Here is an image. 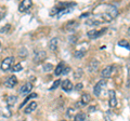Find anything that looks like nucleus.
Masks as SVG:
<instances>
[{
    "label": "nucleus",
    "mask_w": 130,
    "mask_h": 121,
    "mask_svg": "<svg viewBox=\"0 0 130 121\" xmlns=\"http://www.w3.org/2000/svg\"><path fill=\"white\" fill-rule=\"evenodd\" d=\"M22 69H23V66H22L21 63H16L11 67V71L12 72H18V71H21Z\"/></svg>",
    "instance_id": "6ab92c4d"
},
{
    "label": "nucleus",
    "mask_w": 130,
    "mask_h": 121,
    "mask_svg": "<svg viewBox=\"0 0 130 121\" xmlns=\"http://www.w3.org/2000/svg\"><path fill=\"white\" fill-rule=\"evenodd\" d=\"M37 106H38V104L36 103V102H30V103L26 106L25 109H24V112H25V114H30V112H32L34 110H36Z\"/></svg>",
    "instance_id": "ddd939ff"
},
{
    "label": "nucleus",
    "mask_w": 130,
    "mask_h": 121,
    "mask_svg": "<svg viewBox=\"0 0 130 121\" xmlns=\"http://www.w3.org/2000/svg\"><path fill=\"white\" fill-rule=\"evenodd\" d=\"M16 102H18V96H15V95H8L7 98H6V103L9 107L15 105Z\"/></svg>",
    "instance_id": "4468645a"
},
{
    "label": "nucleus",
    "mask_w": 130,
    "mask_h": 121,
    "mask_svg": "<svg viewBox=\"0 0 130 121\" xmlns=\"http://www.w3.org/2000/svg\"><path fill=\"white\" fill-rule=\"evenodd\" d=\"M62 89H63V91H65V92H71L73 89H74L71 80L65 79L64 81H62Z\"/></svg>",
    "instance_id": "f8f14e48"
},
{
    "label": "nucleus",
    "mask_w": 130,
    "mask_h": 121,
    "mask_svg": "<svg viewBox=\"0 0 130 121\" xmlns=\"http://www.w3.org/2000/svg\"><path fill=\"white\" fill-rule=\"evenodd\" d=\"M77 26H78V23L75 22V21H72V22H70V23H67L66 29H67V30H74Z\"/></svg>",
    "instance_id": "aec40b11"
},
{
    "label": "nucleus",
    "mask_w": 130,
    "mask_h": 121,
    "mask_svg": "<svg viewBox=\"0 0 130 121\" xmlns=\"http://www.w3.org/2000/svg\"><path fill=\"white\" fill-rule=\"evenodd\" d=\"M128 76H129V80H130V63L128 65Z\"/></svg>",
    "instance_id": "c9c22d12"
},
{
    "label": "nucleus",
    "mask_w": 130,
    "mask_h": 121,
    "mask_svg": "<svg viewBox=\"0 0 130 121\" xmlns=\"http://www.w3.org/2000/svg\"><path fill=\"white\" fill-rule=\"evenodd\" d=\"M108 104H109V107H111V108L116 107V105H117L116 92L114 90H109L108 91Z\"/></svg>",
    "instance_id": "39448f33"
},
{
    "label": "nucleus",
    "mask_w": 130,
    "mask_h": 121,
    "mask_svg": "<svg viewBox=\"0 0 130 121\" xmlns=\"http://www.w3.org/2000/svg\"><path fill=\"white\" fill-rule=\"evenodd\" d=\"M83 88H84V84L83 83H77L76 86H75V90L76 91H80Z\"/></svg>",
    "instance_id": "c85d7f7f"
},
{
    "label": "nucleus",
    "mask_w": 130,
    "mask_h": 121,
    "mask_svg": "<svg viewBox=\"0 0 130 121\" xmlns=\"http://www.w3.org/2000/svg\"><path fill=\"white\" fill-rule=\"evenodd\" d=\"M5 15H6V13H5V12H0V21H1V19H2V17L5 16Z\"/></svg>",
    "instance_id": "72a5a7b5"
},
{
    "label": "nucleus",
    "mask_w": 130,
    "mask_h": 121,
    "mask_svg": "<svg viewBox=\"0 0 130 121\" xmlns=\"http://www.w3.org/2000/svg\"><path fill=\"white\" fill-rule=\"evenodd\" d=\"M128 35L130 36V28H129V29H128Z\"/></svg>",
    "instance_id": "e433bc0d"
},
{
    "label": "nucleus",
    "mask_w": 130,
    "mask_h": 121,
    "mask_svg": "<svg viewBox=\"0 0 130 121\" xmlns=\"http://www.w3.org/2000/svg\"><path fill=\"white\" fill-rule=\"evenodd\" d=\"M62 121H64V120H62Z\"/></svg>",
    "instance_id": "58836bf2"
},
{
    "label": "nucleus",
    "mask_w": 130,
    "mask_h": 121,
    "mask_svg": "<svg viewBox=\"0 0 130 121\" xmlns=\"http://www.w3.org/2000/svg\"><path fill=\"white\" fill-rule=\"evenodd\" d=\"M10 27H11L10 24H7V25L5 26V28H1V29H0V33H6L7 30H9V29H10Z\"/></svg>",
    "instance_id": "cd10ccee"
},
{
    "label": "nucleus",
    "mask_w": 130,
    "mask_h": 121,
    "mask_svg": "<svg viewBox=\"0 0 130 121\" xmlns=\"http://www.w3.org/2000/svg\"><path fill=\"white\" fill-rule=\"evenodd\" d=\"M85 120H86V114L83 112V111L78 112L74 118V121H85Z\"/></svg>",
    "instance_id": "a211bd4d"
},
{
    "label": "nucleus",
    "mask_w": 130,
    "mask_h": 121,
    "mask_svg": "<svg viewBox=\"0 0 130 121\" xmlns=\"http://www.w3.org/2000/svg\"><path fill=\"white\" fill-rule=\"evenodd\" d=\"M31 89H32V83H30V82H26L25 84H23V86L21 87V89L19 90V93H20V94H22V95L28 94V93H30Z\"/></svg>",
    "instance_id": "1a4fd4ad"
},
{
    "label": "nucleus",
    "mask_w": 130,
    "mask_h": 121,
    "mask_svg": "<svg viewBox=\"0 0 130 121\" xmlns=\"http://www.w3.org/2000/svg\"><path fill=\"white\" fill-rule=\"evenodd\" d=\"M106 33V28H103V29H101V30H96V29H91V30H89L87 35H88V37L90 38V39H96V38H99L101 37L103 34Z\"/></svg>",
    "instance_id": "7ed1b4c3"
},
{
    "label": "nucleus",
    "mask_w": 130,
    "mask_h": 121,
    "mask_svg": "<svg viewBox=\"0 0 130 121\" xmlns=\"http://www.w3.org/2000/svg\"><path fill=\"white\" fill-rule=\"evenodd\" d=\"M16 121H26V120H24V119H23V120H16Z\"/></svg>",
    "instance_id": "4c0bfd02"
},
{
    "label": "nucleus",
    "mask_w": 130,
    "mask_h": 121,
    "mask_svg": "<svg viewBox=\"0 0 130 121\" xmlns=\"http://www.w3.org/2000/svg\"><path fill=\"white\" fill-rule=\"evenodd\" d=\"M42 69H43V71H51L52 69H53V65H52V64H50V63H46L43 65V67H42Z\"/></svg>",
    "instance_id": "b1692460"
},
{
    "label": "nucleus",
    "mask_w": 130,
    "mask_h": 121,
    "mask_svg": "<svg viewBox=\"0 0 130 121\" xmlns=\"http://www.w3.org/2000/svg\"><path fill=\"white\" fill-rule=\"evenodd\" d=\"M104 120H105V121H113V120H112V117H111V111L107 110V111L104 114Z\"/></svg>",
    "instance_id": "bb28decb"
},
{
    "label": "nucleus",
    "mask_w": 130,
    "mask_h": 121,
    "mask_svg": "<svg viewBox=\"0 0 130 121\" xmlns=\"http://www.w3.org/2000/svg\"><path fill=\"white\" fill-rule=\"evenodd\" d=\"M0 44H1V43H0Z\"/></svg>",
    "instance_id": "ea45409f"
},
{
    "label": "nucleus",
    "mask_w": 130,
    "mask_h": 121,
    "mask_svg": "<svg viewBox=\"0 0 130 121\" xmlns=\"http://www.w3.org/2000/svg\"><path fill=\"white\" fill-rule=\"evenodd\" d=\"M37 96H38V95H37V93H31V94H29V95H28V97H27L25 100H24V103L21 105V106H20V109H22V107H23L24 105H25V104H26V103H27V102H28V100H29L30 98H36V97H37Z\"/></svg>",
    "instance_id": "4be33fe9"
},
{
    "label": "nucleus",
    "mask_w": 130,
    "mask_h": 121,
    "mask_svg": "<svg viewBox=\"0 0 130 121\" xmlns=\"http://www.w3.org/2000/svg\"><path fill=\"white\" fill-rule=\"evenodd\" d=\"M95 110V107H89V111H94Z\"/></svg>",
    "instance_id": "f704fd0d"
},
{
    "label": "nucleus",
    "mask_w": 130,
    "mask_h": 121,
    "mask_svg": "<svg viewBox=\"0 0 130 121\" xmlns=\"http://www.w3.org/2000/svg\"><path fill=\"white\" fill-rule=\"evenodd\" d=\"M99 66H100L99 61H96V59L90 61L89 64H88V70H89V72H95L98 69H99Z\"/></svg>",
    "instance_id": "9d476101"
},
{
    "label": "nucleus",
    "mask_w": 130,
    "mask_h": 121,
    "mask_svg": "<svg viewBox=\"0 0 130 121\" xmlns=\"http://www.w3.org/2000/svg\"><path fill=\"white\" fill-rule=\"evenodd\" d=\"M80 100H81V103H83L85 106H86L87 104L90 103V100H91V95L89 94V93H84L83 95H81Z\"/></svg>",
    "instance_id": "f3484780"
},
{
    "label": "nucleus",
    "mask_w": 130,
    "mask_h": 121,
    "mask_svg": "<svg viewBox=\"0 0 130 121\" xmlns=\"http://www.w3.org/2000/svg\"><path fill=\"white\" fill-rule=\"evenodd\" d=\"M118 46L123 47V48H127L128 50H130V46H129V43L126 41V40H120V41L118 42Z\"/></svg>",
    "instance_id": "393cba45"
},
{
    "label": "nucleus",
    "mask_w": 130,
    "mask_h": 121,
    "mask_svg": "<svg viewBox=\"0 0 130 121\" xmlns=\"http://www.w3.org/2000/svg\"><path fill=\"white\" fill-rule=\"evenodd\" d=\"M84 75V70L81 68H77L74 72V79H80Z\"/></svg>",
    "instance_id": "412c9836"
},
{
    "label": "nucleus",
    "mask_w": 130,
    "mask_h": 121,
    "mask_svg": "<svg viewBox=\"0 0 130 121\" xmlns=\"http://www.w3.org/2000/svg\"><path fill=\"white\" fill-rule=\"evenodd\" d=\"M47 58V52L46 51H38L34 55V62L35 63H41Z\"/></svg>",
    "instance_id": "423d86ee"
},
{
    "label": "nucleus",
    "mask_w": 130,
    "mask_h": 121,
    "mask_svg": "<svg viewBox=\"0 0 130 121\" xmlns=\"http://www.w3.org/2000/svg\"><path fill=\"white\" fill-rule=\"evenodd\" d=\"M58 43H59V40L58 38H52L50 41H49V49H50L51 51H56V49H58Z\"/></svg>",
    "instance_id": "2eb2a0df"
},
{
    "label": "nucleus",
    "mask_w": 130,
    "mask_h": 121,
    "mask_svg": "<svg viewBox=\"0 0 130 121\" xmlns=\"http://www.w3.org/2000/svg\"><path fill=\"white\" fill-rule=\"evenodd\" d=\"M106 83H107L106 80L102 79V80H100V81L95 84L94 88H93V93H94L95 96H100L101 95V93H102V91H103V89L106 87Z\"/></svg>",
    "instance_id": "f03ea898"
},
{
    "label": "nucleus",
    "mask_w": 130,
    "mask_h": 121,
    "mask_svg": "<svg viewBox=\"0 0 130 121\" xmlns=\"http://www.w3.org/2000/svg\"><path fill=\"white\" fill-rule=\"evenodd\" d=\"M106 13L111 16L112 18H115L117 15H118V10H117V8L115 6H113V5H108L106 6Z\"/></svg>",
    "instance_id": "0eeeda50"
},
{
    "label": "nucleus",
    "mask_w": 130,
    "mask_h": 121,
    "mask_svg": "<svg viewBox=\"0 0 130 121\" xmlns=\"http://www.w3.org/2000/svg\"><path fill=\"white\" fill-rule=\"evenodd\" d=\"M64 68H65V64L63 62H61L58 66H56L55 68V70H54V74L55 76H60V75H62L63 74V71H64Z\"/></svg>",
    "instance_id": "dca6fc26"
},
{
    "label": "nucleus",
    "mask_w": 130,
    "mask_h": 121,
    "mask_svg": "<svg viewBox=\"0 0 130 121\" xmlns=\"http://www.w3.org/2000/svg\"><path fill=\"white\" fill-rule=\"evenodd\" d=\"M70 71H71V67L65 66V68H64V71H63V74H62V75H67Z\"/></svg>",
    "instance_id": "7c9ffc66"
},
{
    "label": "nucleus",
    "mask_w": 130,
    "mask_h": 121,
    "mask_svg": "<svg viewBox=\"0 0 130 121\" xmlns=\"http://www.w3.org/2000/svg\"><path fill=\"white\" fill-rule=\"evenodd\" d=\"M60 84H61V80H60V79H56L55 81L53 82V84H52V86H51L50 90H51V91H52V90H55L56 88H59V86H60Z\"/></svg>",
    "instance_id": "a878e982"
},
{
    "label": "nucleus",
    "mask_w": 130,
    "mask_h": 121,
    "mask_svg": "<svg viewBox=\"0 0 130 121\" xmlns=\"http://www.w3.org/2000/svg\"><path fill=\"white\" fill-rule=\"evenodd\" d=\"M84 106H85V105L81 103V100H79V102L76 103V107H77V108H81V107H84Z\"/></svg>",
    "instance_id": "2f4dec72"
},
{
    "label": "nucleus",
    "mask_w": 130,
    "mask_h": 121,
    "mask_svg": "<svg viewBox=\"0 0 130 121\" xmlns=\"http://www.w3.org/2000/svg\"><path fill=\"white\" fill-rule=\"evenodd\" d=\"M76 40H77V37H76V36H75V37H74V38H73V37H72V38H71V42H72V43H73V42H74V43H75V42H76Z\"/></svg>",
    "instance_id": "473e14b6"
},
{
    "label": "nucleus",
    "mask_w": 130,
    "mask_h": 121,
    "mask_svg": "<svg viewBox=\"0 0 130 121\" xmlns=\"http://www.w3.org/2000/svg\"><path fill=\"white\" fill-rule=\"evenodd\" d=\"M16 84H18V78L15 76H11V77H9L5 81V86L8 89H13Z\"/></svg>",
    "instance_id": "6e6552de"
},
{
    "label": "nucleus",
    "mask_w": 130,
    "mask_h": 121,
    "mask_svg": "<svg viewBox=\"0 0 130 121\" xmlns=\"http://www.w3.org/2000/svg\"><path fill=\"white\" fill-rule=\"evenodd\" d=\"M31 6H32V1H30V0H23L19 6V11L22 12V13L27 12L31 8Z\"/></svg>",
    "instance_id": "20e7f679"
},
{
    "label": "nucleus",
    "mask_w": 130,
    "mask_h": 121,
    "mask_svg": "<svg viewBox=\"0 0 130 121\" xmlns=\"http://www.w3.org/2000/svg\"><path fill=\"white\" fill-rule=\"evenodd\" d=\"M113 69H114V67H113L112 65H108V66L105 67L104 69L101 71V76H102V78H104V80H105V79H108V78L112 76Z\"/></svg>",
    "instance_id": "9b49d317"
},
{
    "label": "nucleus",
    "mask_w": 130,
    "mask_h": 121,
    "mask_svg": "<svg viewBox=\"0 0 130 121\" xmlns=\"http://www.w3.org/2000/svg\"><path fill=\"white\" fill-rule=\"evenodd\" d=\"M73 114H74V108H68L67 109V116L73 117Z\"/></svg>",
    "instance_id": "c756f323"
},
{
    "label": "nucleus",
    "mask_w": 130,
    "mask_h": 121,
    "mask_svg": "<svg viewBox=\"0 0 130 121\" xmlns=\"http://www.w3.org/2000/svg\"><path fill=\"white\" fill-rule=\"evenodd\" d=\"M13 62H14V57H13V56H8V57H6L1 62V65H0L1 70L2 71H8L12 66H13Z\"/></svg>",
    "instance_id": "f257e3e1"
},
{
    "label": "nucleus",
    "mask_w": 130,
    "mask_h": 121,
    "mask_svg": "<svg viewBox=\"0 0 130 121\" xmlns=\"http://www.w3.org/2000/svg\"><path fill=\"white\" fill-rule=\"evenodd\" d=\"M85 53H86V51L85 50H77L74 52V56L76 58H80V57H83V56L85 55Z\"/></svg>",
    "instance_id": "5701e85b"
}]
</instances>
